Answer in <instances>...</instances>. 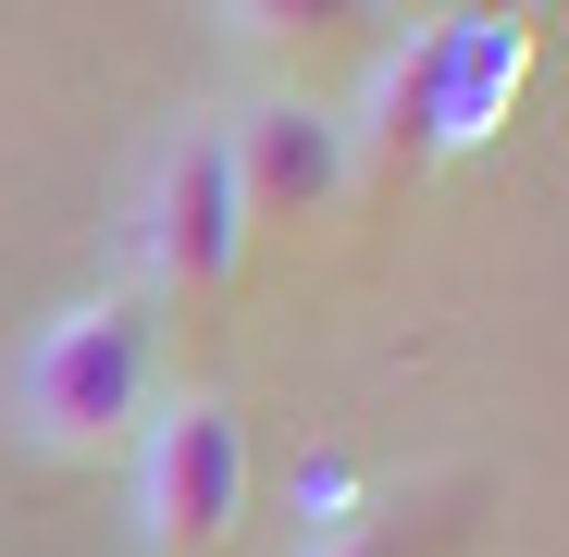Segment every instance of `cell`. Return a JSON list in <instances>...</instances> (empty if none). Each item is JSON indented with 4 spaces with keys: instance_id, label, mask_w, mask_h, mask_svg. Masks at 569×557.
<instances>
[{
    "instance_id": "obj_1",
    "label": "cell",
    "mask_w": 569,
    "mask_h": 557,
    "mask_svg": "<svg viewBox=\"0 0 569 557\" xmlns=\"http://www.w3.org/2000/svg\"><path fill=\"white\" fill-rule=\"evenodd\" d=\"M161 409V310L137 286L74 298L13 347V434L38 458H112Z\"/></svg>"
},
{
    "instance_id": "obj_2",
    "label": "cell",
    "mask_w": 569,
    "mask_h": 557,
    "mask_svg": "<svg viewBox=\"0 0 569 557\" xmlns=\"http://www.w3.org/2000/svg\"><path fill=\"white\" fill-rule=\"evenodd\" d=\"M248 520V421L236 397L186 385L137 421V545L149 557H223Z\"/></svg>"
},
{
    "instance_id": "obj_3",
    "label": "cell",
    "mask_w": 569,
    "mask_h": 557,
    "mask_svg": "<svg viewBox=\"0 0 569 557\" xmlns=\"http://www.w3.org/2000/svg\"><path fill=\"white\" fill-rule=\"evenodd\" d=\"M248 260V199H236V149H223V112H186L137 186V272H149V310L161 298H211L236 286Z\"/></svg>"
},
{
    "instance_id": "obj_4",
    "label": "cell",
    "mask_w": 569,
    "mask_h": 557,
    "mask_svg": "<svg viewBox=\"0 0 569 557\" xmlns=\"http://www.w3.org/2000/svg\"><path fill=\"white\" fill-rule=\"evenodd\" d=\"M223 149H236V199H248V236L260 223H322L347 199V125L310 100V87H272V100L223 112Z\"/></svg>"
},
{
    "instance_id": "obj_5",
    "label": "cell",
    "mask_w": 569,
    "mask_h": 557,
    "mask_svg": "<svg viewBox=\"0 0 569 557\" xmlns=\"http://www.w3.org/2000/svg\"><path fill=\"white\" fill-rule=\"evenodd\" d=\"M532 74V13H433V161L483 149Z\"/></svg>"
},
{
    "instance_id": "obj_6",
    "label": "cell",
    "mask_w": 569,
    "mask_h": 557,
    "mask_svg": "<svg viewBox=\"0 0 569 557\" xmlns=\"http://www.w3.org/2000/svg\"><path fill=\"white\" fill-rule=\"evenodd\" d=\"M458 545V520H421V508H347V520H322L298 557H446Z\"/></svg>"
}]
</instances>
